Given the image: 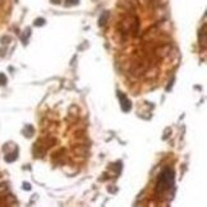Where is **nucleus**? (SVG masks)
<instances>
[{
    "label": "nucleus",
    "instance_id": "nucleus-13",
    "mask_svg": "<svg viewBox=\"0 0 207 207\" xmlns=\"http://www.w3.org/2000/svg\"><path fill=\"white\" fill-rule=\"evenodd\" d=\"M10 40H12V39H10V36H3L0 41H1L3 45H8V43L10 42Z\"/></svg>",
    "mask_w": 207,
    "mask_h": 207
},
{
    "label": "nucleus",
    "instance_id": "nucleus-12",
    "mask_svg": "<svg viewBox=\"0 0 207 207\" xmlns=\"http://www.w3.org/2000/svg\"><path fill=\"white\" fill-rule=\"evenodd\" d=\"M7 84V77L4 73H0V86H5Z\"/></svg>",
    "mask_w": 207,
    "mask_h": 207
},
{
    "label": "nucleus",
    "instance_id": "nucleus-4",
    "mask_svg": "<svg viewBox=\"0 0 207 207\" xmlns=\"http://www.w3.org/2000/svg\"><path fill=\"white\" fill-rule=\"evenodd\" d=\"M118 97H119V100H120L122 110H123V111H129L130 108H132V104H130V101L127 99V96L123 95L122 92H118Z\"/></svg>",
    "mask_w": 207,
    "mask_h": 207
},
{
    "label": "nucleus",
    "instance_id": "nucleus-6",
    "mask_svg": "<svg viewBox=\"0 0 207 207\" xmlns=\"http://www.w3.org/2000/svg\"><path fill=\"white\" fill-rule=\"evenodd\" d=\"M109 17H110V13H109L108 10L102 12L101 15H100V18H99V26H100V27L105 26V24L108 23V21H109Z\"/></svg>",
    "mask_w": 207,
    "mask_h": 207
},
{
    "label": "nucleus",
    "instance_id": "nucleus-2",
    "mask_svg": "<svg viewBox=\"0 0 207 207\" xmlns=\"http://www.w3.org/2000/svg\"><path fill=\"white\" fill-rule=\"evenodd\" d=\"M148 65H150V61L147 60H141V61H134L132 65V73L134 75H140L142 73L147 72L148 69Z\"/></svg>",
    "mask_w": 207,
    "mask_h": 207
},
{
    "label": "nucleus",
    "instance_id": "nucleus-14",
    "mask_svg": "<svg viewBox=\"0 0 207 207\" xmlns=\"http://www.w3.org/2000/svg\"><path fill=\"white\" fill-rule=\"evenodd\" d=\"M78 3H79V0H67L65 5H67V7H72V5H77Z\"/></svg>",
    "mask_w": 207,
    "mask_h": 207
},
{
    "label": "nucleus",
    "instance_id": "nucleus-11",
    "mask_svg": "<svg viewBox=\"0 0 207 207\" xmlns=\"http://www.w3.org/2000/svg\"><path fill=\"white\" fill-rule=\"evenodd\" d=\"M27 128H28V133H24V136H26V137H32V136H33V128L31 127V125H27ZM24 132H27V129L24 130Z\"/></svg>",
    "mask_w": 207,
    "mask_h": 207
},
{
    "label": "nucleus",
    "instance_id": "nucleus-10",
    "mask_svg": "<svg viewBox=\"0 0 207 207\" xmlns=\"http://www.w3.org/2000/svg\"><path fill=\"white\" fill-rule=\"evenodd\" d=\"M33 24H35L36 27H41V26H43V24H45V19H43V18H37V19L33 22Z\"/></svg>",
    "mask_w": 207,
    "mask_h": 207
},
{
    "label": "nucleus",
    "instance_id": "nucleus-8",
    "mask_svg": "<svg viewBox=\"0 0 207 207\" xmlns=\"http://www.w3.org/2000/svg\"><path fill=\"white\" fill-rule=\"evenodd\" d=\"M9 190V186H8V183H0V196H4L5 193Z\"/></svg>",
    "mask_w": 207,
    "mask_h": 207
},
{
    "label": "nucleus",
    "instance_id": "nucleus-7",
    "mask_svg": "<svg viewBox=\"0 0 207 207\" xmlns=\"http://www.w3.org/2000/svg\"><path fill=\"white\" fill-rule=\"evenodd\" d=\"M17 157H18V152L17 151L10 152V154L5 155V161H7V162H13L14 160H17Z\"/></svg>",
    "mask_w": 207,
    "mask_h": 207
},
{
    "label": "nucleus",
    "instance_id": "nucleus-15",
    "mask_svg": "<svg viewBox=\"0 0 207 207\" xmlns=\"http://www.w3.org/2000/svg\"><path fill=\"white\" fill-rule=\"evenodd\" d=\"M23 189H27V190H28V189H31V186H29L28 183H24V186H23Z\"/></svg>",
    "mask_w": 207,
    "mask_h": 207
},
{
    "label": "nucleus",
    "instance_id": "nucleus-17",
    "mask_svg": "<svg viewBox=\"0 0 207 207\" xmlns=\"http://www.w3.org/2000/svg\"><path fill=\"white\" fill-rule=\"evenodd\" d=\"M0 178H1V174H0Z\"/></svg>",
    "mask_w": 207,
    "mask_h": 207
},
{
    "label": "nucleus",
    "instance_id": "nucleus-5",
    "mask_svg": "<svg viewBox=\"0 0 207 207\" xmlns=\"http://www.w3.org/2000/svg\"><path fill=\"white\" fill-rule=\"evenodd\" d=\"M169 53H170V46L169 45L161 46V47L156 49V51H155V54L157 55V58H165V56L169 55Z\"/></svg>",
    "mask_w": 207,
    "mask_h": 207
},
{
    "label": "nucleus",
    "instance_id": "nucleus-16",
    "mask_svg": "<svg viewBox=\"0 0 207 207\" xmlns=\"http://www.w3.org/2000/svg\"><path fill=\"white\" fill-rule=\"evenodd\" d=\"M3 4H4V0H0V7H1Z\"/></svg>",
    "mask_w": 207,
    "mask_h": 207
},
{
    "label": "nucleus",
    "instance_id": "nucleus-9",
    "mask_svg": "<svg viewBox=\"0 0 207 207\" xmlns=\"http://www.w3.org/2000/svg\"><path fill=\"white\" fill-rule=\"evenodd\" d=\"M29 35H31V29L27 28V29H26V32L23 33V36H22V41H23V43H26V42H27V40H28Z\"/></svg>",
    "mask_w": 207,
    "mask_h": 207
},
{
    "label": "nucleus",
    "instance_id": "nucleus-3",
    "mask_svg": "<svg viewBox=\"0 0 207 207\" xmlns=\"http://www.w3.org/2000/svg\"><path fill=\"white\" fill-rule=\"evenodd\" d=\"M198 40H200V47L201 50L205 51L206 46H207V31H206V22L203 23L202 28L200 29V33H198Z\"/></svg>",
    "mask_w": 207,
    "mask_h": 207
},
{
    "label": "nucleus",
    "instance_id": "nucleus-1",
    "mask_svg": "<svg viewBox=\"0 0 207 207\" xmlns=\"http://www.w3.org/2000/svg\"><path fill=\"white\" fill-rule=\"evenodd\" d=\"M173 184H174V170L170 168H166L162 170V173L160 174L155 193H156L157 196H161L164 192L170 189V188L173 187Z\"/></svg>",
    "mask_w": 207,
    "mask_h": 207
}]
</instances>
